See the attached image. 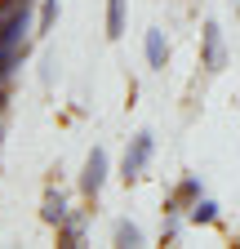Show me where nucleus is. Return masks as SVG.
<instances>
[{"instance_id":"f257e3e1","label":"nucleus","mask_w":240,"mask_h":249,"mask_svg":"<svg viewBox=\"0 0 240 249\" xmlns=\"http://www.w3.org/2000/svg\"><path fill=\"white\" fill-rule=\"evenodd\" d=\"M152 151H156V138L147 134V129H138V134L129 138L125 156H120V174H125V182H134L147 165H152Z\"/></svg>"},{"instance_id":"f03ea898","label":"nucleus","mask_w":240,"mask_h":249,"mask_svg":"<svg viewBox=\"0 0 240 249\" xmlns=\"http://www.w3.org/2000/svg\"><path fill=\"white\" fill-rule=\"evenodd\" d=\"M200 67L205 71H223L227 67V45H223L218 22H205L200 27Z\"/></svg>"},{"instance_id":"7ed1b4c3","label":"nucleus","mask_w":240,"mask_h":249,"mask_svg":"<svg viewBox=\"0 0 240 249\" xmlns=\"http://www.w3.org/2000/svg\"><path fill=\"white\" fill-rule=\"evenodd\" d=\"M103 182H107V151L94 147V151L85 156V169H80V192H85V196H98Z\"/></svg>"},{"instance_id":"20e7f679","label":"nucleus","mask_w":240,"mask_h":249,"mask_svg":"<svg viewBox=\"0 0 240 249\" xmlns=\"http://www.w3.org/2000/svg\"><path fill=\"white\" fill-rule=\"evenodd\" d=\"M142 49H147V62H152L156 71H165V62H169V40H165V31H160V27H152V31H147Z\"/></svg>"},{"instance_id":"39448f33","label":"nucleus","mask_w":240,"mask_h":249,"mask_svg":"<svg viewBox=\"0 0 240 249\" xmlns=\"http://www.w3.org/2000/svg\"><path fill=\"white\" fill-rule=\"evenodd\" d=\"M67 213H71V209H67V196L58 192V187H49V192H45V200H40V218H45L49 227H58Z\"/></svg>"},{"instance_id":"423d86ee","label":"nucleus","mask_w":240,"mask_h":249,"mask_svg":"<svg viewBox=\"0 0 240 249\" xmlns=\"http://www.w3.org/2000/svg\"><path fill=\"white\" fill-rule=\"evenodd\" d=\"M196 200H200V178H196V174H187L183 182L173 187V196H169V205H173V209H191Z\"/></svg>"},{"instance_id":"0eeeda50","label":"nucleus","mask_w":240,"mask_h":249,"mask_svg":"<svg viewBox=\"0 0 240 249\" xmlns=\"http://www.w3.org/2000/svg\"><path fill=\"white\" fill-rule=\"evenodd\" d=\"M85 240V213H67L58 223V245H80Z\"/></svg>"},{"instance_id":"6e6552de","label":"nucleus","mask_w":240,"mask_h":249,"mask_svg":"<svg viewBox=\"0 0 240 249\" xmlns=\"http://www.w3.org/2000/svg\"><path fill=\"white\" fill-rule=\"evenodd\" d=\"M111 240H116V245H125V249H134V245H142V227L129 223V218H120V223L111 227Z\"/></svg>"},{"instance_id":"1a4fd4ad","label":"nucleus","mask_w":240,"mask_h":249,"mask_svg":"<svg viewBox=\"0 0 240 249\" xmlns=\"http://www.w3.org/2000/svg\"><path fill=\"white\" fill-rule=\"evenodd\" d=\"M107 36L111 40L125 36V0H107Z\"/></svg>"},{"instance_id":"9d476101","label":"nucleus","mask_w":240,"mask_h":249,"mask_svg":"<svg viewBox=\"0 0 240 249\" xmlns=\"http://www.w3.org/2000/svg\"><path fill=\"white\" fill-rule=\"evenodd\" d=\"M187 223H196V227H200V223H218V205L209 200V196H200V200L187 209Z\"/></svg>"},{"instance_id":"9b49d317","label":"nucleus","mask_w":240,"mask_h":249,"mask_svg":"<svg viewBox=\"0 0 240 249\" xmlns=\"http://www.w3.org/2000/svg\"><path fill=\"white\" fill-rule=\"evenodd\" d=\"M58 22V0H40V18H36V36H49Z\"/></svg>"},{"instance_id":"f8f14e48","label":"nucleus","mask_w":240,"mask_h":249,"mask_svg":"<svg viewBox=\"0 0 240 249\" xmlns=\"http://www.w3.org/2000/svg\"><path fill=\"white\" fill-rule=\"evenodd\" d=\"M0 111H5V93H0Z\"/></svg>"}]
</instances>
